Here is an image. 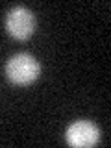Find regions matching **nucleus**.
Segmentation results:
<instances>
[{"label": "nucleus", "instance_id": "1", "mask_svg": "<svg viewBox=\"0 0 111 148\" xmlns=\"http://www.w3.org/2000/svg\"><path fill=\"white\" fill-rule=\"evenodd\" d=\"M4 72H6V78L13 85L18 87H26L32 85L41 74V65L39 61L34 58L32 54H15L6 61V67H4Z\"/></svg>", "mask_w": 111, "mask_h": 148}, {"label": "nucleus", "instance_id": "2", "mask_svg": "<svg viewBox=\"0 0 111 148\" xmlns=\"http://www.w3.org/2000/svg\"><path fill=\"white\" fill-rule=\"evenodd\" d=\"M4 26H6V32L13 39L26 41L35 32V17L32 13V9H28L26 6H17L8 11Z\"/></svg>", "mask_w": 111, "mask_h": 148}, {"label": "nucleus", "instance_id": "3", "mask_svg": "<svg viewBox=\"0 0 111 148\" xmlns=\"http://www.w3.org/2000/svg\"><path fill=\"white\" fill-rule=\"evenodd\" d=\"M65 139L74 148H91L98 143L100 130L91 120H76L67 128Z\"/></svg>", "mask_w": 111, "mask_h": 148}]
</instances>
